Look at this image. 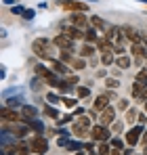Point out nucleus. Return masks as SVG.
Listing matches in <instances>:
<instances>
[{"label": "nucleus", "instance_id": "1", "mask_svg": "<svg viewBox=\"0 0 147 155\" xmlns=\"http://www.w3.org/2000/svg\"><path fill=\"white\" fill-rule=\"evenodd\" d=\"M55 42L49 40V38H36L34 42H32V52L38 57V59H42V61H50L53 59V54H55Z\"/></svg>", "mask_w": 147, "mask_h": 155}, {"label": "nucleus", "instance_id": "2", "mask_svg": "<svg viewBox=\"0 0 147 155\" xmlns=\"http://www.w3.org/2000/svg\"><path fill=\"white\" fill-rule=\"evenodd\" d=\"M27 145H29V151L32 153H46L50 147L49 138L44 136V134H34L29 140H27Z\"/></svg>", "mask_w": 147, "mask_h": 155}, {"label": "nucleus", "instance_id": "3", "mask_svg": "<svg viewBox=\"0 0 147 155\" xmlns=\"http://www.w3.org/2000/svg\"><path fill=\"white\" fill-rule=\"evenodd\" d=\"M91 117H78L76 122H74V126H72V132H74V136H78V138H86V136H91Z\"/></svg>", "mask_w": 147, "mask_h": 155}, {"label": "nucleus", "instance_id": "4", "mask_svg": "<svg viewBox=\"0 0 147 155\" xmlns=\"http://www.w3.org/2000/svg\"><path fill=\"white\" fill-rule=\"evenodd\" d=\"M111 138V128L109 126H103V124H97L91 128V140L95 143H109Z\"/></svg>", "mask_w": 147, "mask_h": 155}, {"label": "nucleus", "instance_id": "5", "mask_svg": "<svg viewBox=\"0 0 147 155\" xmlns=\"http://www.w3.org/2000/svg\"><path fill=\"white\" fill-rule=\"evenodd\" d=\"M143 132H145V126H141V124H135L130 130H126V132H124V140H126V145H128V147L139 145V143H141Z\"/></svg>", "mask_w": 147, "mask_h": 155}, {"label": "nucleus", "instance_id": "6", "mask_svg": "<svg viewBox=\"0 0 147 155\" xmlns=\"http://www.w3.org/2000/svg\"><path fill=\"white\" fill-rule=\"evenodd\" d=\"M2 128H9L15 136H17V140H23L25 136L29 134V126L25 124L23 120H19V122H13V124H9V122H4L2 124Z\"/></svg>", "mask_w": 147, "mask_h": 155}, {"label": "nucleus", "instance_id": "7", "mask_svg": "<svg viewBox=\"0 0 147 155\" xmlns=\"http://www.w3.org/2000/svg\"><path fill=\"white\" fill-rule=\"evenodd\" d=\"M59 6L70 13H86L88 11V4L82 0H59Z\"/></svg>", "mask_w": 147, "mask_h": 155}, {"label": "nucleus", "instance_id": "8", "mask_svg": "<svg viewBox=\"0 0 147 155\" xmlns=\"http://www.w3.org/2000/svg\"><path fill=\"white\" fill-rule=\"evenodd\" d=\"M0 117H2V122H9V124L23 120L21 111H17V109H13V107H6V105H2V109H0Z\"/></svg>", "mask_w": 147, "mask_h": 155}, {"label": "nucleus", "instance_id": "9", "mask_svg": "<svg viewBox=\"0 0 147 155\" xmlns=\"http://www.w3.org/2000/svg\"><path fill=\"white\" fill-rule=\"evenodd\" d=\"M116 109H118V107H114V105H109L107 109H103V111L99 113V124L111 126V124L116 122Z\"/></svg>", "mask_w": 147, "mask_h": 155}, {"label": "nucleus", "instance_id": "10", "mask_svg": "<svg viewBox=\"0 0 147 155\" xmlns=\"http://www.w3.org/2000/svg\"><path fill=\"white\" fill-rule=\"evenodd\" d=\"M70 23H72L74 27H80V29H88V25H91V19L86 17V13H72V17H70Z\"/></svg>", "mask_w": 147, "mask_h": 155}, {"label": "nucleus", "instance_id": "11", "mask_svg": "<svg viewBox=\"0 0 147 155\" xmlns=\"http://www.w3.org/2000/svg\"><path fill=\"white\" fill-rule=\"evenodd\" d=\"M49 65H50V69H53L55 74H59V76H63V78L67 76V74H70V69H72L67 63H63L61 59H55V57L49 61Z\"/></svg>", "mask_w": 147, "mask_h": 155}, {"label": "nucleus", "instance_id": "12", "mask_svg": "<svg viewBox=\"0 0 147 155\" xmlns=\"http://www.w3.org/2000/svg\"><path fill=\"white\" fill-rule=\"evenodd\" d=\"M53 42H55L57 48H74V40H72V38H67L63 31H59V34L53 38Z\"/></svg>", "mask_w": 147, "mask_h": 155}, {"label": "nucleus", "instance_id": "13", "mask_svg": "<svg viewBox=\"0 0 147 155\" xmlns=\"http://www.w3.org/2000/svg\"><path fill=\"white\" fill-rule=\"evenodd\" d=\"M25 124L29 126V130L34 132V134H44L46 132V126H44V122L42 120H38V117H32V120H23Z\"/></svg>", "mask_w": 147, "mask_h": 155}, {"label": "nucleus", "instance_id": "14", "mask_svg": "<svg viewBox=\"0 0 147 155\" xmlns=\"http://www.w3.org/2000/svg\"><path fill=\"white\" fill-rule=\"evenodd\" d=\"M67 38H72L74 42L76 40H84V29H80V27H74V25H65L63 29H61Z\"/></svg>", "mask_w": 147, "mask_h": 155}, {"label": "nucleus", "instance_id": "15", "mask_svg": "<svg viewBox=\"0 0 147 155\" xmlns=\"http://www.w3.org/2000/svg\"><path fill=\"white\" fill-rule=\"evenodd\" d=\"M109 105H111V99H109L107 94H99L97 99H95V109H97L99 113H101L103 109H107Z\"/></svg>", "mask_w": 147, "mask_h": 155}, {"label": "nucleus", "instance_id": "16", "mask_svg": "<svg viewBox=\"0 0 147 155\" xmlns=\"http://www.w3.org/2000/svg\"><path fill=\"white\" fill-rule=\"evenodd\" d=\"M95 46H97L99 52H114V42H109L105 36H103V38H99V42L95 44Z\"/></svg>", "mask_w": 147, "mask_h": 155}, {"label": "nucleus", "instance_id": "17", "mask_svg": "<svg viewBox=\"0 0 147 155\" xmlns=\"http://www.w3.org/2000/svg\"><path fill=\"white\" fill-rule=\"evenodd\" d=\"M21 115H23V120L38 117V107H34V105H23V107H21Z\"/></svg>", "mask_w": 147, "mask_h": 155}, {"label": "nucleus", "instance_id": "18", "mask_svg": "<svg viewBox=\"0 0 147 155\" xmlns=\"http://www.w3.org/2000/svg\"><path fill=\"white\" fill-rule=\"evenodd\" d=\"M42 113H44L46 117H50V120H55V122H57V120L61 117V113H59V109H57L55 105H49V103L44 105V109H42Z\"/></svg>", "mask_w": 147, "mask_h": 155}, {"label": "nucleus", "instance_id": "19", "mask_svg": "<svg viewBox=\"0 0 147 155\" xmlns=\"http://www.w3.org/2000/svg\"><path fill=\"white\" fill-rule=\"evenodd\" d=\"M84 42H88V44H97L99 42V31L95 27H88L84 31Z\"/></svg>", "mask_w": 147, "mask_h": 155}, {"label": "nucleus", "instance_id": "20", "mask_svg": "<svg viewBox=\"0 0 147 155\" xmlns=\"http://www.w3.org/2000/svg\"><path fill=\"white\" fill-rule=\"evenodd\" d=\"M132 57L135 59H147V46L145 44H132Z\"/></svg>", "mask_w": 147, "mask_h": 155}, {"label": "nucleus", "instance_id": "21", "mask_svg": "<svg viewBox=\"0 0 147 155\" xmlns=\"http://www.w3.org/2000/svg\"><path fill=\"white\" fill-rule=\"evenodd\" d=\"M132 65V59L128 57V54H120V57H116V67L118 69H128Z\"/></svg>", "mask_w": 147, "mask_h": 155}, {"label": "nucleus", "instance_id": "22", "mask_svg": "<svg viewBox=\"0 0 147 155\" xmlns=\"http://www.w3.org/2000/svg\"><path fill=\"white\" fill-rule=\"evenodd\" d=\"M67 65L72 67L74 71H80V69H84V67H86V59H84V57H74Z\"/></svg>", "mask_w": 147, "mask_h": 155}, {"label": "nucleus", "instance_id": "23", "mask_svg": "<svg viewBox=\"0 0 147 155\" xmlns=\"http://www.w3.org/2000/svg\"><path fill=\"white\" fill-rule=\"evenodd\" d=\"M124 120H126V124L135 126V124H137V120H139V111H137L135 107H128V109H126V117H124Z\"/></svg>", "mask_w": 147, "mask_h": 155}, {"label": "nucleus", "instance_id": "24", "mask_svg": "<svg viewBox=\"0 0 147 155\" xmlns=\"http://www.w3.org/2000/svg\"><path fill=\"white\" fill-rule=\"evenodd\" d=\"M97 51V46L95 44H88V42H84L82 44V48H80V57H84V59H88V57H93Z\"/></svg>", "mask_w": 147, "mask_h": 155}, {"label": "nucleus", "instance_id": "25", "mask_svg": "<svg viewBox=\"0 0 147 155\" xmlns=\"http://www.w3.org/2000/svg\"><path fill=\"white\" fill-rule=\"evenodd\" d=\"M82 149H84V143L82 140H67V145H65V151H72V153H78Z\"/></svg>", "mask_w": 147, "mask_h": 155}, {"label": "nucleus", "instance_id": "26", "mask_svg": "<svg viewBox=\"0 0 147 155\" xmlns=\"http://www.w3.org/2000/svg\"><path fill=\"white\" fill-rule=\"evenodd\" d=\"M4 105H6V107H13V109H17V107L21 109L25 103H23V97H17V99L13 97V99H4Z\"/></svg>", "mask_w": 147, "mask_h": 155}, {"label": "nucleus", "instance_id": "27", "mask_svg": "<svg viewBox=\"0 0 147 155\" xmlns=\"http://www.w3.org/2000/svg\"><path fill=\"white\" fill-rule=\"evenodd\" d=\"M101 63L103 65H116V54L114 52H101Z\"/></svg>", "mask_w": 147, "mask_h": 155}, {"label": "nucleus", "instance_id": "28", "mask_svg": "<svg viewBox=\"0 0 147 155\" xmlns=\"http://www.w3.org/2000/svg\"><path fill=\"white\" fill-rule=\"evenodd\" d=\"M99 155H109L111 153V145L109 143H97V149H95Z\"/></svg>", "mask_w": 147, "mask_h": 155}, {"label": "nucleus", "instance_id": "29", "mask_svg": "<svg viewBox=\"0 0 147 155\" xmlns=\"http://www.w3.org/2000/svg\"><path fill=\"white\" fill-rule=\"evenodd\" d=\"M76 94H78V99L91 97V86H76Z\"/></svg>", "mask_w": 147, "mask_h": 155}, {"label": "nucleus", "instance_id": "30", "mask_svg": "<svg viewBox=\"0 0 147 155\" xmlns=\"http://www.w3.org/2000/svg\"><path fill=\"white\" fill-rule=\"evenodd\" d=\"M124 143H126V140L118 138V136H111V138H109V145H111V149H120V151H124Z\"/></svg>", "mask_w": 147, "mask_h": 155}, {"label": "nucleus", "instance_id": "31", "mask_svg": "<svg viewBox=\"0 0 147 155\" xmlns=\"http://www.w3.org/2000/svg\"><path fill=\"white\" fill-rule=\"evenodd\" d=\"M91 25L95 27V29H107L105 21H103L101 17H97V15H95V17H91Z\"/></svg>", "mask_w": 147, "mask_h": 155}, {"label": "nucleus", "instance_id": "32", "mask_svg": "<svg viewBox=\"0 0 147 155\" xmlns=\"http://www.w3.org/2000/svg\"><path fill=\"white\" fill-rule=\"evenodd\" d=\"M42 82H44V80H42V78H34V80H32V82H29V88H32V90H34V92H40V90H42Z\"/></svg>", "mask_w": 147, "mask_h": 155}, {"label": "nucleus", "instance_id": "33", "mask_svg": "<svg viewBox=\"0 0 147 155\" xmlns=\"http://www.w3.org/2000/svg\"><path fill=\"white\" fill-rule=\"evenodd\" d=\"M74 117H76L74 113H65V115H61V117L57 120V126H65V124H70Z\"/></svg>", "mask_w": 147, "mask_h": 155}, {"label": "nucleus", "instance_id": "34", "mask_svg": "<svg viewBox=\"0 0 147 155\" xmlns=\"http://www.w3.org/2000/svg\"><path fill=\"white\" fill-rule=\"evenodd\" d=\"M105 86L107 88H118L120 86V80L118 78H105Z\"/></svg>", "mask_w": 147, "mask_h": 155}, {"label": "nucleus", "instance_id": "35", "mask_svg": "<svg viewBox=\"0 0 147 155\" xmlns=\"http://www.w3.org/2000/svg\"><path fill=\"white\" fill-rule=\"evenodd\" d=\"M11 13H13V15H17V17H23V13H25V6H21V4H13Z\"/></svg>", "mask_w": 147, "mask_h": 155}, {"label": "nucleus", "instance_id": "36", "mask_svg": "<svg viewBox=\"0 0 147 155\" xmlns=\"http://www.w3.org/2000/svg\"><path fill=\"white\" fill-rule=\"evenodd\" d=\"M109 128H111V132H118V134H120V132L124 130V122H120V120H116V122H114V124H111Z\"/></svg>", "mask_w": 147, "mask_h": 155}, {"label": "nucleus", "instance_id": "37", "mask_svg": "<svg viewBox=\"0 0 147 155\" xmlns=\"http://www.w3.org/2000/svg\"><path fill=\"white\" fill-rule=\"evenodd\" d=\"M59 101H61V99H59L55 92H49V94H46V103H49V105H57Z\"/></svg>", "mask_w": 147, "mask_h": 155}, {"label": "nucleus", "instance_id": "38", "mask_svg": "<svg viewBox=\"0 0 147 155\" xmlns=\"http://www.w3.org/2000/svg\"><path fill=\"white\" fill-rule=\"evenodd\" d=\"M61 103L65 105V107H76V103H78V101H76L74 97H63V99H61Z\"/></svg>", "mask_w": 147, "mask_h": 155}, {"label": "nucleus", "instance_id": "39", "mask_svg": "<svg viewBox=\"0 0 147 155\" xmlns=\"http://www.w3.org/2000/svg\"><path fill=\"white\" fill-rule=\"evenodd\" d=\"M137 80H141V82H147V65L143 69H139V74H137Z\"/></svg>", "mask_w": 147, "mask_h": 155}, {"label": "nucleus", "instance_id": "40", "mask_svg": "<svg viewBox=\"0 0 147 155\" xmlns=\"http://www.w3.org/2000/svg\"><path fill=\"white\" fill-rule=\"evenodd\" d=\"M124 52H126V48H124L122 44H114V54H116V57H120Z\"/></svg>", "mask_w": 147, "mask_h": 155}, {"label": "nucleus", "instance_id": "41", "mask_svg": "<svg viewBox=\"0 0 147 155\" xmlns=\"http://www.w3.org/2000/svg\"><path fill=\"white\" fill-rule=\"evenodd\" d=\"M34 17H36V11H34V8H25L23 19H27V21H29V19H34Z\"/></svg>", "mask_w": 147, "mask_h": 155}, {"label": "nucleus", "instance_id": "42", "mask_svg": "<svg viewBox=\"0 0 147 155\" xmlns=\"http://www.w3.org/2000/svg\"><path fill=\"white\" fill-rule=\"evenodd\" d=\"M63 80H65L70 86H74V88H76V84H78V78H76V76H65Z\"/></svg>", "mask_w": 147, "mask_h": 155}, {"label": "nucleus", "instance_id": "43", "mask_svg": "<svg viewBox=\"0 0 147 155\" xmlns=\"http://www.w3.org/2000/svg\"><path fill=\"white\" fill-rule=\"evenodd\" d=\"M118 109H128V99H118Z\"/></svg>", "mask_w": 147, "mask_h": 155}, {"label": "nucleus", "instance_id": "44", "mask_svg": "<svg viewBox=\"0 0 147 155\" xmlns=\"http://www.w3.org/2000/svg\"><path fill=\"white\" fill-rule=\"evenodd\" d=\"M137 124H141V126H145L147 124V113L143 111V113H139V120H137Z\"/></svg>", "mask_w": 147, "mask_h": 155}, {"label": "nucleus", "instance_id": "45", "mask_svg": "<svg viewBox=\"0 0 147 155\" xmlns=\"http://www.w3.org/2000/svg\"><path fill=\"white\" fill-rule=\"evenodd\" d=\"M84 113H86L84 107H76V115H84Z\"/></svg>", "mask_w": 147, "mask_h": 155}, {"label": "nucleus", "instance_id": "46", "mask_svg": "<svg viewBox=\"0 0 147 155\" xmlns=\"http://www.w3.org/2000/svg\"><path fill=\"white\" fill-rule=\"evenodd\" d=\"M122 155H137V153L132 151V147H128V149H124V151H122Z\"/></svg>", "mask_w": 147, "mask_h": 155}, {"label": "nucleus", "instance_id": "47", "mask_svg": "<svg viewBox=\"0 0 147 155\" xmlns=\"http://www.w3.org/2000/svg\"><path fill=\"white\" fill-rule=\"evenodd\" d=\"M141 143H143V147L147 149V130L143 132V136H141Z\"/></svg>", "mask_w": 147, "mask_h": 155}, {"label": "nucleus", "instance_id": "48", "mask_svg": "<svg viewBox=\"0 0 147 155\" xmlns=\"http://www.w3.org/2000/svg\"><path fill=\"white\" fill-rule=\"evenodd\" d=\"M97 78H107V71H105V69H99V71H97Z\"/></svg>", "mask_w": 147, "mask_h": 155}, {"label": "nucleus", "instance_id": "49", "mask_svg": "<svg viewBox=\"0 0 147 155\" xmlns=\"http://www.w3.org/2000/svg\"><path fill=\"white\" fill-rule=\"evenodd\" d=\"M109 155H122V151H120V149H111V153Z\"/></svg>", "mask_w": 147, "mask_h": 155}, {"label": "nucleus", "instance_id": "50", "mask_svg": "<svg viewBox=\"0 0 147 155\" xmlns=\"http://www.w3.org/2000/svg\"><path fill=\"white\" fill-rule=\"evenodd\" d=\"M19 155H32V153H29V151H21Z\"/></svg>", "mask_w": 147, "mask_h": 155}, {"label": "nucleus", "instance_id": "51", "mask_svg": "<svg viewBox=\"0 0 147 155\" xmlns=\"http://www.w3.org/2000/svg\"><path fill=\"white\" fill-rule=\"evenodd\" d=\"M143 107H145V113H147V101H145V103H143Z\"/></svg>", "mask_w": 147, "mask_h": 155}, {"label": "nucleus", "instance_id": "52", "mask_svg": "<svg viewBox=\"0 0 147 155\" xmlns=\"http://www.w3.org/2000/svg\"><path fill=\"white\" fill-rule=\"evenodd\" d=\"M76 155H84V151H78V153H76Z\"/></svg>", "mask_w": 147, "mask_h": 155}, {"label": "nucleus", "instance_id": "53", "mask_svg": "<svg viewBox=\"0 0 147 155\" xmlns=\"http://www.w3.org/2000/svg\"><path fill=\"white\" fill-rule=\"evenodd\" d=\"M32 155H44V153H32Z\"/></svg>", "mask_w": 147, "mask_h": 155}, {"label": "nucleus", "instance_id": "54", "mask_svg": "<svg viewBox=\"0 0 147 155\" xmlns=\"http://www.w3.org/2000/svg\"><path fill=\"white\" fill-rule=\"evenodd\" d=\"M139 2H145V4H147V0H139Z\"/></svg>", "mask_w": 147, "mask_h": 155}, {"label": "nucleus", "instance_id": "55", "mask_svg": "<svg viewBox=\"0 0 147 155\" xmlns=\"http://www.w3.org/2000/svg\"><path fill=\"white\" fill-rule=\"evenodd\" d=\"M88 2H93V0H88Z\"/></svg>", "mask_w": 147, "mask_h": 155}, {"label": "nucleus", "instance_id": "56", "mask_svg": "<svg viewBox=\"0 0 147 155\" xmlns=\"http://www.w3.org/2000/svg\"><path fill=\"white\" fill-rule=\"evenodd\" d=\"M141 155H145V153H141Z\"/></svg>", "mask_w": 147, "mask_h": 155}]
</instances>
